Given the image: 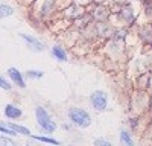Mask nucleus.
Returning a JSON list of instances; mask_svg holds the SVG:
<instances>
[{
	"label": "nucleus",
	"mask_w": 152,
	"mask_h": 146,
	"mask_svg": "<svg viewBox=\"0 0 152 146\" xmlns=\"http://www.w3.org/2000/svg\"><path fill=\"white\" fill-rule=\"evenodd\" d=\"M35 116H37V120H38V123H40V126L44 131H47V132L55 131V128H56L55 122L50 119V116L47 114V111L43 107H37L35 108Z\"/></svg>",
	"instance_id": "1"
},
{
	"label": "nucleus",
	"mask_w": 152,
	"mask_h": 146,
	"mask_svg": "<svg viewBox=\"0 0 152 146\" xmlns=\"http://www.w3.org/2000/svg\"><path fill=\"white\" fill-rule=\"evenodd\" d=\"M70 120L73 122V123L76 126L79 128H85L90 125L91 122V117L90 114H88L87 111H84V110H79V108H72L70 110Z\"/></svg>",
	"instance_id": "2"
},
{
	"label": "nucleus",
	"mask_w": 152,
	"mask_h": 146,
	"mask_svg": "<svg viewBox=\"0 0 152 146\" xmlns=\"http://www.w3.org/2000/svg\"><path fill=\"white\" fill-rule=\"evenodd\" d=\"M91 104L94 107V110H97V111H102V110H105L107 107V94L104 91H94L91 94Z\"/></svg>",
	"instance_id": "3"
},
{
	"label": "nucleus",
	"mask_w": 152,
	"mask_h": 146,
	"mask_svg": "<svg viewBox=\"0 0 152 146\" xmlns=\"http://www.w3.org/2000/svg\"><path fill=\"white\" fill-rule=\"evenodd\" d=\"M8 75L12 78V81H14V82L18 85V87H21V88H24V87H26V84H24V81H23L21 73H20L17 69H14V67L8 69Z\"/></svg>",
	"instance_id": "4"
},
{
	"label": "nucleus",
	"mask_w": 152,
	"mask_h": 146,
	"mask_svg": "<svg viewBox=\"0 0 152 146\" xmlns=\"http://www.w3.org/2000/svg\"><path fill=\"white\" fill-rule=\"evenodd\" d=\"M20 36L26 41L29 46H32V49L34 50H43V43H40L38 40H35L34 36H29V35H26V34H20Z\"/></svg>",
	"instance_id": "5"
},
{
	"label": "nucleus",
	"mask_w": 152,
	"mask_h": 146,
	"mask_svg": "<svg viewBox=\"0 0 152 146\" xmlns=\"http://www.w3.org/2000/svg\"><path fill=\"white\" fill-rule=\"evenodd\" d=\"M5 116L9 117V119H17V117L21 116V110H18L17 107L8 104V105L5 107Z\"/></svg>",
	"instance_id": "6"
},
{
	"label": "nucleus",
	"mask_w": 152,
	"mask_h": 146,
	"mask_svg": "<svg viewBox=\"0 0 152 146\" xmlns=\"http://www.w3.org/2000/svg\"><path fill=\"white\" fill-rule=\"evenodd\" d=\"M52 53H53V56H55L56 59H59V61H66V59H67L66 50H64V49H61L59 46H55V47L52 49Z\"/></svg>",
	"instance_id": "7"
},
{
	"label": "nucleus",
	"mask_w": 152,
	"mask_h": 146,
	"mask_svg": "<svg viewBox=\"0 0 152 146\" xmlns=\"http://www.w3.org/2000/svg\"><path fill=\"white\" fill-rule=\"evenodd\" d=\"M11 128L14 129L15 132L18 134H23V136H31V131L28 128H24V126H18V125H11Z\"/></svg>",
	"instance_id": "8"
},
{
	"label": "nucleus",
	"mask_w": 152,
	"mask_h": 146,
	"mask_svg": "<svg viewBox=\"0 0 152 146\" xmlns=\"http://www.w3.org/2000/svg\"><path fill=\"white\" fill-rule=\"evenodd\" d=\"M120 140H122L123 145H128V146L132 145V139L129 137V134H128V132H125V131L120 132Z\"/></svg>",
	"instance_id": "9"
},
{
	"label": "nucleus",
	"mask_w": 152,
	"mask_h": 146,
	"mask_svg": "<svg viewBox=\"0 0 152 146\" xmlns=\"http://www.w3.org/2000/svg\"><path fill=\"white\" fill-rule=\"evenodd\" d=\"M35 140H40V142H44V143H52V145H59L58 140L55 139H49V137H41V136H32Z\"/></svg>",
	"instance_id": "10"
},
{
	"label": "nucleus",
	"mask_w": 152,
	"mask_h": 146,
	"mask_svg": "<svg viewBox=\"0 0 152 146\" xmlns=\"http://www.w3.org/2000/svg\"><path fill=\"white\" fill-rule=\"evenodd\" d=\"M28 76H29V78H43V72H38V70H29V72H28Z\"/></svg>",
	"instance_id": "11"
},
{
	"label": "nucleus",
	"mask_w": 152,
	"mask_h": 146,
	"mask_svg": "<svg viewBox=\"0 0 152 146\" xmlns=\"http://www.w3.org/2000/svg\"><path fill=\"white\" fill-rule=\"evenodd\" d=\"M11 14H12V8L2 5V17H6V15H11Z\"/></svg>",
	"instance_id": "12"
},
{
	"label": "nucleus",
	"mask_w": 152,
	"mask_h": 146,
	"mask_svg": "<svg viewBox=\"0 0 152 146\" xmlns=\"http://www.w3.org/2000/svg\"><path fill=\"white\" fill-rule=\"evenodd\" d=\"M0 84H2V88H3V90H9V88H11V85H9V82H8V81H6V79L3 78V76L0 78Z\"/></svg>",
	"instance_id": "13"
},
{
	"label": "nucleus",
	"mask_w": 152,
	"mask_h": 146,
	"mask_svg": "<svg viewBox=\"0 0 152 146\" xmlns=\"http://www.w3.org/2000/svg\"><path fill=\"white\" fill-rule=\"evenodd\" d=\"M0 131H2L3 134H11V136H14V134H15V131H14V129H12V131H9V129H6L5 126H2V128H0Z\"/></svg>",
	"instance_id": "14"
},
{
	"label": "nucleus",
	"mask_w": 152,
	"mask_h": 146,
	"mask_svg": "<svg viewBox=\"0 0 152 146\" xmlns=\"http://www.w3.org/2000/svg\"><path fill=\"white\" fill-rule=\"evenodd\" d=\"M94 143H96V145H104V146H110V142H107V140H96Z\"/></svg>",
	"instance_id": "15"
},
{
	"label": "nucleus",
	"mask_w": 152,
	"mask_h": 146,
	"mask_svg": "<svg viewBox=\"0 0 152 146\" xmlns=\"http://www.w3.org/2000/svg\"><path fill=\"white\" fill-rule=\"evenodd\" d=\"M76 2H81V5H85V3H88V2H90V0H76Z\"/></svg>",
	"instance_id": "16"
},
{
	"label": "nucleus",
	"mask_w": 152,
	"mask_h": 146,
	"mask_svg": "<svg viewBox=\"0 0 152 146\" xmlns=\"http://www.w3.org/2000/svg\"><path fill=\"white\" fill-rule=\"evenodd\" d=\"M120 2H123V0H120Z\"/></svg>",
	"instance_id": "17"
}]
</instances>
